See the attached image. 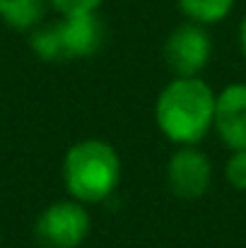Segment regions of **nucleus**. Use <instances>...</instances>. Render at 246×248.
<instances>
[{"label": "nucleus", "mask_w": 246, "mask_h": 248, "mask_svg": "<svg viewBox=\"0 0 246 248\" xmlns=\"http://www.w3.org/2000/svg\"><path fill=\"white\" fill-rule=\"evenodd\" d=\"M213 162L198 145H181L166 162V186L181 200H198L210 190Z\"/></svg>", "instance_id": "obj_6"}, {"label": "nucleus", "mask_w": 246, "mask_h": 248, "mask_svg": "<svg viewBox=\"0 0 246 248\" xmlns=\"http://www.w3.org/2000/svg\"><path fill=\"white\" fill-rule=\"evenodd\" d=\"M58 15H87L97 12L104 0H49Z\"/></svg>", "instance_id": "obj_11"}, {"label": "nucleus", "mask_w": 246, "mask_h": 248, "mask_svg": "<svg viewBox=\"0 0 246 248\" xmlns=\"http://www.w3.org/2000/svg\"><path fill=\"white\" fill-rule=\"evenodd\" d=\"M179 10L186 19L198 22L203 27L217 24L222 19L230 17V12L234 10L237 0H176Z\"/></svg>", "instance_id": "obj_9"}, {"label": "nucleus", "mask_w": 246, "mask_h": 248, "mask_svg": "<svg viewBox=\"0 0 246 248\" xmlns=\"http://www.w3.org/2000/svg\"><path fill=\"white\" fill-rule=\"evenodd\" d=\"M162 58L174 78L200 75L213 58V39L208 34V27L191 19L174 27L162 46Z\"/></svg>", "instance_id": "obj_5"}, {"label": "nucleus", "mask_w": 246, "mask_h": 248, "mask_svg": "<svg viewBox=\"0 0 246 248\" xmlns=\"http://www.w3.org/2000/svg\"><path fill=\"white\" fill-rule=\"evenodd\" d=\"M104 22L97 12L58 15L53 22H41L29 31V48L39 61L63 63L84 61L104 46Z\"/></svg>", "instance_id": "obj_3"}, {"label": "nucleus", "mask_w": 246, "mask_h": 248, "mask_svg": "<svg viewBox=\"0 0 246 248\" xmlns=\"http://www.w3.org/2000/svg\"><path fill=\"white\" fill-rule=\"evenodd\" d=\"M239 51H242V56L246 58V15H244V19H242V24H239Z\"/></svg>", "instance_id": "obj_12"}, {"label": "nucleus", "mask_w": 246, "mask_h": 248, "mask_svg": "<svg viewBox=\"0 0 246 248\" xmlns=\"http://www.w3.org/2000/svg\"><path fill=\"white\" fill-rule=\"evenodd\" d=\"M225 178L234 190L246 193V150H232L225 162Z\"/></svg>", "instance_id": "obj_10"}, {"label": "nucleus", "mask_w": 246, "mask_h": 248, "mask_svg": "<svg viewBox=\"0 0 246 248\" xmlns=\"http://www.w3.org/2000/svg\"><path fill=\"white\" fill-rule=\"evenodd\" d=\"M0 241H2V232H0Z\"/></svg>", "instance_id": "obj_13"}, {"label": "nucleus", "mask_w": 246, "mask_h": 248, "mask_svg": "<svg viewBox=\"0 0 246 248\" xmlns=\"http://www.w3.org/2000/svg\"><path fill=\"white\" fill-rule=\"evenodd\" d=\"M215 92L200 75L171 78L155 101V123L164 138L181 145H198L213 130Z\"/></svg>", "instance_id": "obj_1"}, {"label": "nucleus", "mask_w": 246, "mask_h": 248, "mask_svg": "<svg viewBox=\"0 0 246 248\" xmlns=\"http://www.w3.org/2000/svg\"><path fill=\"white\" fill-rule=\"evenodd\" d=\"M213 130L230 150H246V82L225 84L217 92Z\"/></svg>", "instance_id": "obj_7"}, {"label": "nucleus", "mask_w": 246, "mask_h": 248, "mask_svg": "<svg viewBox=\"0 0 246 248\" xmlns=\"http://www.w3.org/2000/svg\"><path fill=\"white\" fill-rule=\"evenodd\" d=\"M49 0H0V22L15 31H32L46 19Z\"/></svg>", "instance_id": "obj_8"}, {"label": "nucleus", "mask_w": 246, "mask_h": 248, "mask_svg": "<svg viewBox=\"0 0 246 248\" xmlns=\"http://www.w3.org/2000/svg\"><path fill=\"white\" fill-rule=\"evenodd\" d=\"M89 234L92 215L73 198L46 205L34 222V236L44 248H80Z\"/></svg>", "instance_id": "obj_4"}, {"label": "nucleus", "mask_w": 246, "mask_h": 248, "mask_svg": "<svg viewBox=\"0 0 246 248\" xmlns=\"http://www.w3.org/2000/svg\"><path fill=\"white\" fill-rule=\"evenodd\" d=\"M61 176L68 198L89 207L116 193L121 183V157L111 142L87 138L66 150Z\"/></svg>", "instance_id": "obj_2"}]
</instances>
